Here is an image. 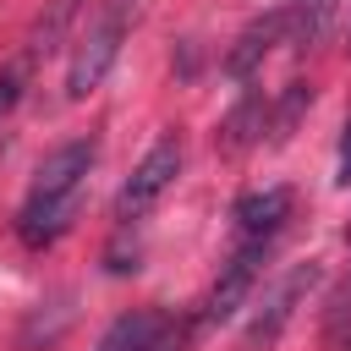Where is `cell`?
<instances>
[{
	"label": "cell",
	"mask_w": 351,
	"mask_h": 351,
	"mask_svg": "<svg viewBox=\"0 0 351 351\" xmlns=\"http://www.w3.org/2000/svg\"><path fill=\"white\" fill-rule=\"evenodd\" d=\"M126 22H132V0H110V5L77 33V49H71V66H66V99H88V93L110 77V66L121 60Z\"/></svg>",
	"instance_id": "cell-3"
},
{
	"label": "cell",
	"mask_w": 351,
	"mask_h": 351,
	"mask_svg": "<svg viewBox=\"0 0 351 351\" xmlns=\"http://www.w3.org/2000/svg\"><path fill=\"white\" fill-rule=\"evenodd\" d=\"M181 176V137H159L115 192V225H137Z\"/></svg>",
	"instance_id": "cell-5"
},
{
	"label": "cell",
	"mask_w": 351,
	"mask_h": 351,
	"mask_svg": "<svg viewBox=\"0 0 351 351\" xmlns=\"http://www.w3.org/2000/svg\"><path fill=\"white\" fill-rule=\"evenodd\" d=\"M335 11H340V0H296L291 5V44L296 49L324 44V33L335 27Z\"/></svg>",
	"instance_id": "cell-10"
},
{
	"label": "cell",
	"mask_w": 351,
	"mask_h": 351,
	"mask_svg": "<svg viewBox=\"0 0 351 351\" xmlns=\"http://www.w3.org/2000/svg\"><path fill=\"white\" fill-rule=\"evenodd\" d=\"M324 280V269L307 258V263H291L285 274H274L269 285H263V296L252 302V313H247V324H241V351H274L280 346V335L291 329V318H296V307L313 296V285Z\"/></svg>",
	"instance_id": "cell-2"
},
{
	"label": "cell",
	"mask_w": 351,
	"mask_h": 351,
	"mask_svg": "<svg viewBox=\"0 0 351 351\" xmlns=\"http://www.w3.org/2000/svg\"><path fill=\"white\" fill-rule=\"evenodd\" d=\"M291 186H258L247 197H236L230 208V225H236V241H280L285 219H291Z\"/></svg>",
	"instance_id": "cell-8"
},
{
	"label": "cell",
	"mask_w": 351,
	"mask_h": 351,
	"mask_svg": "<svg viewBox=\"0 0 351 351\" xmlns=\"http://www.w3.org/2000/svg\"><path fill=\"white\" fill-rule=\"evenodd\" d=\"M263 132H269V99H263V88H247V93L225 110V121H219V132H214V148H219L225 159H236V154L258 148Z\"/></svg>",
	"instance_id": "cell-9"
},
{
	"label": "cell",
	"mask_w": 351,
	"mask_h": 351,
	"mask_svg": "<svg viewBox=\"0 0 351 351\" xmlns=\"http://www.w3.org/2000/svg\"><path fill=\"white\" fill-rule=\"evenodd\" d=\"M27 66L33 60H11V66H0V121L22 104V88H27Z\"/></svg>",
	"instance_id": "cell-13"
},
{
	"label": "cell",
	"mask_w": 351,
	"mask_h": 351,
	"mask_svg": "<svg viewBox=\"0 0 351 351\" xmlns=\"http://www.w3.org/2000/svg\"><path fill=\"white\" fill-rule=\"evenodd\" d=\"M192 335H197L192 318H176L165 307H132L99 335L93 351H186Z\"/></svg>",
	"instance_id": "cell-6"
},
{
	"label": "cell",
	"mask_w": 351,
	"mask_h": 351,
	"mask_svg": "<svg viewBox=\"0 0 351 351\" xmlns=\"http://www.w3.org/2000/svg\"><path fill=\"white\" fill-rule=\"evenodd\" d=\"M269 252H274V241H236V247H230V258L219 263L214 285L203 291V302H197L192 324H197V329H214V324L236 318V307L252 296V285H258V274H263V258H269Z\"/></svg>",
	"instance_id": "cell-4"
},
{
	"label": "cell",
	"mask_w": 351,
	"mask_h": 351,
	"mask_svg": "<svg viewBox=\"0 0 351 351\" xmlns=\"http://www.w3.org/2000/svg\"><path fill=\"white\" fill-rule=\"evenodd\" d=\"M335 186H351V126L340 137V165H335Z\"/></svg>",
	"instance_id": "cell-14"
},
{
	"label": "cell",
	"mask_w": 351,
	"mask_h": 351,
	"mask_svg": "<svg viewBox=\"0 0 351 351\" xmlns=\"http://www.w3.org/2000/svg\"><path fill=\"white\" fill-rule=\"evenodd\" d=\"M99 159V143L93 137H71L60 148H49L33 170V186L16 208V241L22 247H55L71 225H77V208H82V192H88V170Z\"/></svg>",
	"instance_id": "cell-1"
},
{
	"label": "cell",
	"mask_w": 351,
	"mask_h": 351,
	"mask_svg": "<svg viewBox=\"0 0 351 351\" xmlns=\"http://www.w3.org/2000/svg\"><path fill=\"white\" fill-rule=\"evenodd\" d=\"M77 5H82V0H55V5H49V16H38V27H33V38H27V60H38V55H55V49H60L66 27L77 22Z\"/></svg>",
	"instance_id": "cell-11"
},
{
	"label": "cell",
	"mask_w": 351,
	"mask_h": 351,
	"mask_svg": "<svg viewBox=\"0 0 351 351\" xmlns=\"http://www.w3.org/2000/svg\"><path fill=\"white\" fill-rule=\"evenodd\" d=\"M307 104H313V88L307 82H285V93L269 104V143H285L296 132V121H302Z\"/></svg>",
	"instance_id": "cell-12"
},
{
	"label": "cell",
	"mask_w": 351,
	"mask_h": 351,
	"mask_svg": "<svg viewBox=\"0 0 351 351\" xmlns=\"http://www.w3.org/2000/svg\"><path fill=\"white\" fill-rule=\"evenodd\" d=\"M285 33H291V5H269L263 16H252L236 33V44L225 49V77L230 82H252L263 71V60L274 55V44H285Z\"/></svg>",
	"instance_id": "cell-7"
}]
</instances>
